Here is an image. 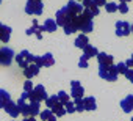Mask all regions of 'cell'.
I'll list each match as a JSON object with an SVG mask.
<instances>
[{
  "label": "cell",
  "mask_w": 133,
  "mask_h": 121,
  "mask_svg": "<svg viewBox=\"0 0 133 121\" xmlns=\"http://www.w3.org/2000/svg\"><path fill=\"white\" fill-rule=\"evenodd\" d=\"M56 96H58V102H59V104H63V105H66V104L69 102V94L66 93V91H59Z\"/></svg>",
  "instance_id": "484cf974"
},
{
  "label": "cell",
  "mask_w": 133,
  "mask_h": 121,
  "mask_svg": "<svg viewBox=\"0 0 133 121\" xmlns=\"http://www.w3.org/2000/svg\"><path fill=\"white\" fill-rule=\"evenodd\" d=\"M5 112H6V113L11 116V118H17V116L21 115L17 104H16V102H13V101H10V102L5 105Z\"/></svg>",
  "instance_id": "7c38bea8"
},
{
  "label": "cell",
  "mask_w": 133,
  "mask_h": 121,
  "mask_svg": "<svg viewBox=\"0 0 133 121\" xmlns=\"http://www.w3.org/2000/svg\"><path fill=\"white\" fill-rule=\"evenodd\" d=\"M28 96H30V93L24 91V93H22V96H21V99H24V101H25V99H28Z\"/></svg>",
  "instance_id": "b9f144b4"
},
{
  "label": "cell",
  "mask_w": 133,
  "mask_h": 121,
  "mask_svg": "<svg viewBox=\"0 0 133 121\" xmlns=\"http://www.w3.org/2000/svg\"><path fill=\"white\" fill-rule=\"evenodd\" d=\"M41 60H42V66H45V68H50V66L55 63V58H53L52 53H45V55H42Z\"/></svg>",
  "instance_id": "603a6c76"
},
{
  "label": "cell",
  "mask_w": 133,
  "mask_h": 121,
  "mask_svg": "<svg viewBox=\"0 0 133 121\" xmlns=\"http://www.w3.org/2000/svg\"><path fill=\"white\" fill-rule=\"evenodd\" d=\"M42 2L41 0H27L25 3V13L31 14V16H41L42 14Z\"/></svg>",
  "instance_id": "277c9868"
},
{
  "label": "cell",
  "mask_w": 133,
  "mask_h": 121,
  "mask_svg": "<svg viewBox=\"0 0 133 121\" xmlns=\"http://www.w3.org/2000/svg\"><path fill=\"white\" fill-rule=\"evenodd\" d=\"M41 115V118H42V121H49L52 116H53V112L50 110V108H47V110H44V112H41L39 113Z\"/></svg>",
  "instance_id": "83f0119b"
},
{
  "label": "cell",
  "mask_w": 133,
  "mask_h": 121,
  "mask_svg": "<svg viewBox=\"0 0 133 121\" xmlns=\"http://www.w3.org/2000/svg\"><path fill=\"white\" fill-rule=\"evenodd\" d=\"M125 65H127V68H133V55H131V58H128L125 62Z\"/></svg>",
  "instance_id": "ab89813d"
},
{
  "label": "cell",
  "mask_w": 133,
  "mask_h": 121,
  "mask_svg": "<svg viewBox=\"0 0 133 121\" xmlns=\"http://www.w3.org/2000/svg\"><path fill=\"white\" fill-rule=\"evenodd\" d=\"M10 36H11V28L8 25L0 24V41H2V43H8Z\"/></svg>",
  "instance_id": "4fadbf2b"
},
{
  "label": "cell",
  "mask_w": 133,
  "mask_h": 121,
  "mask_svg": "<svg viewBox=\"0 0 133 121\" xmlns=\"http://www.w3.org/2000/svg\"><path fill=\"white\" fill-rule=\"evenodd\" d=\"M78 66H80V68H88V58H85V57L82 55L80 62H78Z\"/></svg>",
  "instance_id": "d590c367"
},
{
  "label": "cell",
  "mask_w": 133,
  "mask_h": 121,
  "mask_svg": "<svg viewBox=\"0 0 133 121\" xmlns=\"http://www.w3.org/2000/svg\"><path fill=\"white\" fill-rule=\"evenodd\" d=\"M85 10H89V13H91L92 16H97V14L100 13V10H99L96 5H92V7H89V8H85Z\"/></svg>",
  "instance_id": "e575fe53"
},
{
  "label": "cell",
  "mask_w": 133,
  "mask_h": 121,
  "mask_svg": "<svg viewBox=\"0 0 133 121\" xmlns=\"http://www.w3.org/2000/svg\"><path fill=\"white\" fill-rule=\"evenodd\" d=\"M82 5H83V8H89V7L94 5V2H92V0H83Z\"/></svg>",
  "instance_id": "74e56055"
},
{
  "label": "cell",
  "mask_w": 133,
  "mask_h": 121,
  "mask_svg": "<svg viewBox=\"0 0 133 121\" xmlns=\"http://www.w3.org/2000/svg\"><path fill=\"white\" fill-rule=\"evenodd\" d=\"M64 108H66V113H74V112H75V105H74V102H71V101L64 105Z\"/></svg>",
  "instance_id": "1f68e13d"
},
{
  "label": "cell",
  "mask_w": 133,
  "mask_h": 121,
  "mask_svg": "<svg viewBox=\"0 0 133 121\" xmlns=\"http://www.w3.org/2000/svg\"><path fill=\"white\" fill-rule=\"evenodd\" d=\"M63 30H64V33H66V35H72V33L78 32V28H77V25H75L74 19H72L71 22H68V24H66V25L63 27Z\"/></svg>",
  "instance_id": "44dd1931"
},
{
  "label": "cell",
  "mask_w": 133,
  "mask_h": 121,
  "mask_svg": "<svg viewBox=\"0 0 133 121\" xmlns=\"http://www.w3.org/2000/svg\"><path fill=\"white\" fill-rule=\"evenodd\" d=\"M25 52H27V50H22L21 53H17V55H16V62H17V65H19L21 68H24V69H25V68H28V65H30V63L27 62Z\"/></svg>",
  "instance_id": "d6986e66"
},
{
  "label": "cell",
  "mask_w": 133,
  "mask_h": 121,
  "mask_svg": "<svg viewBox=\"0 0 133 121\" xmlns=\"http://www.w3.org/2000/svg\"><path fill=\"white\" fill-rule=\"evenodd\" d=\"M22 121H36V119H35V116H28V118H24Z\"/></svg>",
  "instance_id": "7bdbcfd3"
},
{
  "label": "cell",
  "mask_w": 133,
  "mask_h": 121,
  "mask_svg": "<svg viewBox=\"0 0 133 121\" xmlns=\"http://www.w3.org/2000/svg\"><path fill=\"white\" fill-rule=\"evenodd\" d=\"M77 2H78V3H80V2H83V0H77Z\"/></svg>",
  "instance_id": "7dc6e473"
},
{
  "label": "cell",
  "mask_w": 133,
  "mask_h": 121,
  "mask_svg": "<svg viewBox=\"0 0 133 121\" xmlns=\"http://www.w3.org/2000/svg\"><path fill=\"white\" fill-rule=\"evenodd\" d=\"M105 10H107L108 13H114V11H117V3H114V2H107Z\"/></svg>",
  "instance_id": "f1b7e54d"
},
{
  "label": "cell",
  "mask_w": 133,
  "mask_h": 121,
  "mask_svg": "<svg viewBox=\"0 0 133 121\" xmlns=\"http://www.w3.org/2000/svg\"><path fill=\"white\" fill-rule=\"evenodd\" d=\"M74 105H75V112H85L83 99H74Z\"/></svg>",
  "instance_id": "f546056e"
},
{
  "label": "cell",
  "mask_w": 133,
  "mask_h": 121,
  "mask_svg": "<svg viewBox=\"0 0 133 121\" xmlns=\"http://www.w3.org/2000/svg\"><path fill=\"white\" fill-rule=\"evenodd\" d=\"M83 107H85V110H96V108H97L96 98H94V96L83 98Z\"/></svg>",
  "instance_id": "9a60e30c"
},
{
  "label": "cell",
  "mask_w": 133,
  "mask_h": 121,
  "mask_svg": "<svg viewBox=\"0 0 133 121\" xmlns=\"http://www.w3.org/2000/svg\"><path fill=\"white\" fill-rule=\"evenodd\" d=\"M99 55V50H97V47H94V46H91V44H88L85 49H83V57L85 58H91V57H97Z\"/></svg>",
  "instance_id": "e0dca14e"
},
{
  "label": "cell",
  "mask_w": 133,
  "mask_h": 121,
  "mask_svg": "<svg viewBox=\"0 0 133 121\" xmlns=\"http://www.w3.org/2000/svg\"><path fill=\"white\" fill-rule=\"evenodd\" d=\"M55 17H56V19H55L56 25H58V27H64L68 22H71L75 16L68 10V7H63L61 10H58V11H56V16H55Z\"/></svg>",
  "instance_id": "3957f363"
},
{
  "label": "cell",
  "mask_w": 133,
  "mask_h": 121,
  "mask_svg": "<svg viewBox=\"0 0 133 121\" xmlns=\"http://www.w3.org/2000/svg\"><path fill=\"white\" fill-rule=\"evenodd\" d=\"M50 110L53 112V115H55V116H63V115L66 113V108H64V105H63V104H59V102H58V104H55V105H53Z\"/></svg>",
  "instance_id": "cb8c5ba5"
},
{
  "label": "cell",
  "mask_w": 133,
  "mask_h": 121,
  "mask_svg": "<svg viewBox=\"0 0 133 121\" xmlns=\"http://www.w3.org/2000/svg\"><path fill=\"white\" fill-rule=\"evenodd\" d=\"M39 113V102H30V116H38Z\"/></svg>",
  "instance_id": "d4e9b609"
},
{
  "label": "cell",
  "mask_w": 133,
  "mask_h": 121,
  "mask_svg": "<svg viewBox=\"0 0 133 121\" xmlns=\"http://www.w3.org/2000/svg\"><path fill=\"white\" fill-rule=\"evenodd\" d=\"M0 65H2V62H0Z\"/></svg>",
  "instance_id": "681fc988"
},
{
  "label": "cell",
  "mask_w": 133,
  "mask_h": 121,
  "mask_svg": "<svg viewBox=\"0 0 133 121\" xmlns=\"http://www.w3.org/2000/svg\"><path fill=\"white\" fill-rule=\"evenodd\" d=\"M92 2H94V5L99 8V7H105L107 5V0H92Z\"/></svg>",
  "instance_id": "8d00e7d4"
},
{
  "label": "cell",
  "mask_w": 133,
  "mask_h": 121,
  "mask_svg": "<svg viewBox=\"0 0 133 121\" xmlns=\"http://www.w3.org/2000/svg\"><path fill=\"white\" fill-rule=\"evenodd\" d=\"M55 104H58V96H47V99H45L47 108H52Z\"/></svg>",
  "instance_id": "4316f807"
},
{
  "label": "cell",
  "mask_w": 133,
  "mask_h": 121,
  "mask_svg": "<svg viewBox=\"0 0 133 121\" xmlns=\"http://www.w3.org/2000/svg\"><path fill=\"white\" fill-rule=\"evenodd\" d=\"M99 76H100L103 80L114 82V80L117 79L119 72H117L116 65H110V66H99Z\"/></svg>",
  "instance_id": "7a4b0ae2"
},
{
  "label": "cell",
  "mask_w": 133,
  "mask_h": 121,
  "mask_svg": "<svg viewBox=\"0 0 133 121\" xmlns=\"http://www.w3.org/2000/svg\"><path fill=\"white\" fill-rule=\"evenodd\" d=\"M71 88H72L71 96H72L74 99H83L85 90H83V87L80 85V82H78V80H72V82H71Z\"/></svg>",
  "instance_id": "52a82bcc"
},
{
  "label": "cell",
  "mask_w": 133,
  "mask_h": 121,
  "mask_svg": "<svg viewBox=\"0 0 133 121\" xmlns=\"http://www.w3.org/2000/svg\"><path fill=\"white\" fill-rule=\"evenodd\" d=\"M74 44H75V47H78V49H85L88 44H89V39H88V36L86 35H78L77 38H75V41H74Z\"/></svg>",
  "instance_id": "2e32d148"
},
{
  "label": "cell",
  "mask_w": 133,
  "mask_h": 121,
  "mask_svg": "<svg viewBox=\"0 0 133 121\" xmlns=\"http://www.w3.org/2000/svg\"><path fill=\"white\" fill-rule=\"evenodd\" d=\"M11 101V96L6 90H0V108H5V105Z\"/></svg>",
  "instance_id": "ffe728a7"
},
{
  "label": "cell",
  "mask_w": 133,
  "mask_h": 121,
  "mask_svg": "<svg viewBox=\"0 0 133 121\" xmlns=\"http://www.w3.org/2000/svg\"><path fill=\"white\" fill-rule=\"evenodd\" d=\"M38 72H39V68H38L35 63L28 65V68H25V69H24V74H25V77H27V79H31V77L38 76Z\"/></svg>",
  "instance_id": "ac0fdd59"
},
{
  "label": "cell",
  "mask_w": 133,
  "mask_h": 121,
  "mask_svg": "<svg viewBox=\"0 0 133 121\" xmlns=\"http://www.w3.org/2000/svg\"><path fill=\"white\" fill-rule=\"evenodd\" d=\"M13 57H14L13 49H10V47H0V62H2L3 66H10L11 65Z\"/></svg>",
  "instance_id": "8992f818"
},
{
  "label": "cell",
  "mask_w": 133,
  "mask_h": 121,
  "mask_svg": "<svg viewBox=\"0 0 133 121\" xmlns=\"http://www.w3.org/2000/svg\"><path fill=\"white\" fill-rule=\"evenodd\" d=\"M0 3H2V0H0Z\"/></svg>",
  "instance_id": "c3c4849f"
},
{
  "label": "cell",
  "mask_w": 133,
  "mask_h": 121,
  "mask_svg": "<svg viewBox=\"0 0 133 121\" xmlns=\"http://www.w3.org/2000/svg\"><path fill=\"white\" fill-rule=\"evenodd\" d=\"M124 76H125V77H127V79H128L131 83H133V69H128V71H127Z\"/></svg>",
  "instance_id": "f35d334b"
},
{
  "label": "cell",
  "mask_w": 133,
  "mask_h": 121,
  "mask_svg": "<svg viewBox=\"0 0 133 121\" xmlns=\"http://www.w3.org/2000/svg\"><path fill=\"white\" fill-rule=\"evenodd\" d=\"M130 28H131V33H133V25H131V27H130Z\"/></svg>",
  "instance_id": "bcb514c9"
},
{
  "label": "cell",
  "mask_w": 133,
  "mask_h": 121,
  "mask_svg": "<svg viewBox=\"0 0 133 121\" xmlns=\"http://www.w3.org/2000/svg\"><path fill=\"white\" fill-rule=\"evenodd\" d=\"M116 68H117V72H119V74H125V72L128 71V68H127V65H125V62H122V63L116 65Z\"/></svg>",
  "instance_id": "4dcf8cb0"
},
{
  "label": "cell",
  "mask_w": 133,
  "mask_h": 121,
  "mask_svg": "<svg viewBox=\"0 0 133 121\" xmlns=\"http://www.w3.org/2000/svg\"><path fill=\"white\" fill-rule=\"evenodd\" d=\"M25 33H27V35H35V33H36V28H35V27H30Z\"/></svg>",
  "instance_id": "60d3db41"
},
{
  "label": "cell",
  "mask_w": 133,
  "mask_h": 121,
  "mask_svg": "<svg viewBox=\"0 0 133 121\" xmlns=\"http://www.w3.org/2000/svg\"><path fill=\"white\" fill-rule=\"evenodd\" d=\"M130 27H131V25H130L128 22H125V21H117V22H116V35H117V36H127V35L131 32Z\"/></svg>",
  "instance_id": "ba28073f"
},
{
  "label": "cell",
  "mask_w": 133,
  "mask_h": 121,
  "mask_svg": "<svg viewBox=\"0 0 133 121\" xmlns=\"http://www.w3.org/2000/svg\"><path fill=\"white\" fill-rule=\"evenodd\" d=\"M16 104H17V107H19L21 115H22L24 118H28V116H30V104H25L24 99H19Z\"/></svg>",
  "instance_id": "5bb4252c"
},
{
  "label": "cell",
  "mask_w": 133,
  "mask_h": 121,
  "mask_svg": "<svg viewBox=\"0 0 133 121\" xmlns=\"http://www.w3.org/2000/svg\"><path fill=\"white\" fill-rule=\"evenodd\" d=\"M97 62H99V66H110V65H113V55H108L105 52H99Z\"/></svg>",
  "instance_id": "8fae6325"
},
{
  "label": "cell",
  "mask_w": 133,
  "mask_h": 121,
  "mask_svg": "<svg viewBox=\"0 0 133 121\" xmlns=\"http://www.w3.org/2000/svg\"><path fill=\"white\" fill-rule=\"evenodd\" d=\"M127 2H131V0H121V3H127Z\"/></svg>",
  "instance_id": "f6af8a7d"
},
{
  "label": "cell",
  "mask_w": 133,
  "mask_h": 121,
  "mask_svg": "<svg viewBox=\"0 0 133 121\" xmlns=\"http://www.w3.org/2000/svg\"><path fill=\"white\" fill-rule=\"evenodd\" d=\"M131 121H133V118H131Z\"/></svg>",
  "instance_id": "f907efd6"
},
{
  "label": "cell",
  "mask_w": 133,
  "mask_h": 121,
  "mask_svg": "<svg viewBox=\"0 0 133 121\" xmlns=\"http://www.w3.org/2000/svg\"><path fill=\"white\" fill-rule=\"evenodd\" d=\"M121 108L125 113H130L133 110V94H127L122 101H121Z\"/></svg>",
  "instance_id": "30bf717a"
},
{
  "label": "cell",
  "mask_w": 133,
  "mask_h": 121,
  "mask_svg": "<svg viewBox=\"0 0 133 121\" xmlns=\"http://www.w3.org/2000/svg\"><path fill=\"white\" fill-rule=\"evenodd\" d=\"M49 121H56V116H55V115H53V116H52V118H50V119H49Z\"/></svg>",
  "instance_id": "ee69618b"
},
{
  "label": "cell",
  "mask_w": 133,
  "mask_h": 121,
  "mask_svg": "<svg viewBox=\"0 0 133 121\" xmlns=\"http://www.w3.org/2000/svg\"><path fill=\"white\" fill-rule=\"evenodd\" d=\"M30 102H41V101H45L47 99V93H45V88L42 85H38L33 88V91L30 93L28 96Z\"/></svg>",
  "instance_id": "5b68a950"
},
{
  "label": "cell",
  "mask_w": 133,
  "mask_h": 121,
  "mask_svg": "<svg viewBox=\"0 0 133 121\" xmlns=\"http://www.w3.org/2000/svg\"><path fill=\"white\" fill-rule=\"evenodd\" d=\"M117 11H121L122 14H127V11H128L127 3H119V5H117Z\"/></svg>",
  "instance_id": "836d02e7"
},
{
  "label": "cell",
  "mask_w": 133,
  "mask_h": 121,
  "mask_svg": "<svg viewBox=\"0 0 133 121\" xmlns=\"http://www.w3.org/2000/svg\"><path fill=\"white\" fill-rule=\"evenodd\" d=\"M33 85H31V80H25V83H24V91H27V93H31L33 91Z\"/></svg>",
  "instance_id": "d6a6232c"
},
{
  "label": "cell",
  "mask_w": 133,
  "mask_h": 121,
  "mask_svg": "<svg viewBox=\"0 0 133 121\" xmlns=\"http://www.w3.org/2000/svg\"><path fill=\"white\" fill-rule=\"evenodd\" d=\"M92 17H94V16L89 13V10H83L82 14H78V16L74 17V22H75L77 28H78L80 32H83V35H86V33H89V32L94 30Z\"/></svg>",
  "instance_id": "6da1fadb"
},
{
  "label": "cell",
  "mask_w": 133,
  "mask_h": 121,
  "mask_svg": "<svg viewBox=\"0 0 133 121\" xmlns=\"http://www.w3.org/2000/svg\"><path fill=\"white\" fill-rule=\"evenodd\" d=\"M66 7H68V10L74 14V16H78V14H82L83 13V5L82 3H78L77 2V0H71V2H68V5H66Z\"/></svg>",
  "instance_id": "9c48e42d"
},
{
  "label": "cell",
  "mask_w": 133,
  "mask_h": 121,
  "mask_svg": "<svg viewBox=\"0 0 133 121\" xmlns=\"http://www.w3.org/2000/svg\"><path fill=\"white\" fill-rule=\"evenodd\" d=\"M42 28H44V32H55L56 28H58V25H56V22L53 21V19H47L45 22H44V25H42Z\"/></svg>",
  "instance_id": "7402d4cb"
}]
</instances>
